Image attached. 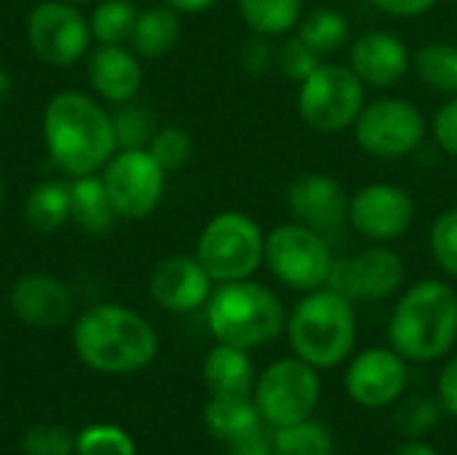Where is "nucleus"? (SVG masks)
<instances>
[{
	"label": "nucleus",
	"instance_id": "c9c22d12",
	"mask_svg": "<svg viewBox=\"0 0 457 455\" xmlns=\"http://www.w3.org/2000/svg\"><path fill=\"white\" fill-rule=\"evenodd\" d=\"M439 418H442V402L431 397H410L396 410V426L410 440H418L426 432H431L439 424Z\"/></svg>",
	"mask_w": 457,
	"mask_h": 455
},
{
	"label": "nucleus",
	"instance_id": "423d86ee",
	"mask_svg": "<svg viewBox=\"0 0 457 455\" xmlns=\"http://www.w3.org/2000/svg\"><path fill=\"white\" fill-rule=\"evenodd\" d=\"M193 255L214 284L252 279L265 260V231L249 212L225 209L201 228Z\"/></svg>",
	"mask_w": 457,
	"mask_h": 455
},
{
	"label": "nucleus",
	"instance_id": "c756f323",
	"mask_svg": "<svg viewBox=\"0 0 457 455\" xmlns=\"http://www.w3.org/2000/svg\"><path fill=\"white\" fill-rule=\"evenodd\" d=\"M137 13L139 11H137L134 0H96L94 11L88 16L91 38L104 46L129 40Z\"/></svg>",
	"mask_w": 457,
	"mask_h": 455
},
{
	"label": "nucleus",
	"instance_id": "2eb2a0df",
	"mask_svg": "<svg viewBox=\"0 0 457 455\" xmlns=\"http://www.w3.org/2000/svg\"><path fill=\"white\" fill-rule=\"evenodd\" d=\"M284 206L295 223L313 228L332 241L348 228L351 193L327 172H300L284 188Z\"/></svg>",
	"mask_w": 457,
	"mask_h": 455
},
{
	"label": "nucleus",
	"instance_id": "ea45409f",
	"mask_svg": "<svg viewBox=\"0 0 457 455\" xmlns=\"http://www.w3.org/2000/svg\"><path fill=\"white\" fill-rule=\"evenodd\" d=\"M370 3L391 19H418L439 5V0H370Z\"/></svg>",
	"mask_w": 457,
	"mask_h": 455
},
{
	"label": "nucleus",
	"instance_id": "f3484780",
	"mask_svg": "<svg viewBox=\"0 0 457 455\" xmlns=\"http://www.w3.org/2000/svg\"><path fill=\"white\" fill-rule=\"evenodd\" d=\"M348 67L367 88H394L412 70V51L391 29H364L348 43Z\"/></svg>",
	"mask_w": 457,
	"mask_h": 455
},
{
	"label": "nucleus",
	"instance_id": "a18cd8bd",
	"mask_svg": "<svg viewBox=\"0 0 457 455\" xmlns=\"http://www.w3.org/2000/svg\"><path fill=\"white\" fill-rule=\"evenodd\" d=\"M11 88H13V80H11V75L0 67V105L8 99V94H11Z\"/></svg>",
	"mask_w": 457,
	"mask_h": 455
},
{
	"label": "nucleus",
	"instance_id": "2f4dec72",
	"mask_svg": "<svg viewBox=\"0 0 457 455\" xmlns=\"http://www.w3.org/2000/svg\"><path fill=\"white\" fill-rule=\"evenodd\" d=\"M112 115V129H115V139H118V150L123 147H147L153 134H155V118L150 115V110L145 105L123 102L118 105Z\"/></svg>",
	"mask_w": 457,
	"mask_h": 455
},
{
	"label": "nucleus",
	"instance_id": "393cba45",
	"mask_svg": "<svg viewBox=\"0 0 457 455\" xmlns=\"http://www.w3.org/2000/svg\"><path fill=\"white\" fill-rule=\"evenodd\" d=\"M236 8L252 35L278 40L297 29L305 0H236Z\"/></svg>",
	"mask_w": 457,
	"mask_h": 455
},
{
	"label": "nucleus",
	"instance_id": "9b49d317",
	"mask_svg": "<svg viewBox=\"0 0 457 455\" xmlns=\"http://www.w3.org/2000/svg\"><path fill=\"white\" fill-rule=\"evenodd\" d=\"M102 180L112 209L123 220L150 217L166 190V172L147 147H123L104 164Z\"/></svg>",
	"mask_w": 457,
	"mask_h": 455
},
{
	"label": "nucleus",
	"instance_id": "dca6fc26",
	"mask_svg": "<svg viewBox=\"0 0 457 455\" xmlns=\"http://www.w3.org/2000/svg\"><path fill=\"white\" fill-rule=\"evenodd\" d=\"M407 359L391 346H372L356 354L345 370L348 397L367 410H383L402 400L407 389Z\"/></svg>",
	"mask_w": 457,
	"mask_h": 455
},
{
	"label": "nucleus",
	"instance_id": "39448f33",
	"mask_svg": "<svg viewBox=\"0 0 457 455\" xmlns=\"http://www.w3.org/2000/svg\"><path fill=\"white\" fill-rule=\"evenodd\" d=\"M204 308L214 341L246 351L273 343L287 330L281 298L254 279L217 284Z\"/></svg>",
	"mask_w": 457,
	"mask_h": 455
},
{
	"label": "nucleus",
	"instance_id": "de8ad7c7",
	"mask_svg": "<svg viewBox=\"0 0 457 455\" xmlns=\"http://www.w3.org/2000/svg\"><path fill=\"white\" fill-rule=\"evenodd\" d=\"M67 3H72V5H88V3H96V0H67Z\"/></svg>",
	"mask_w": 457,
	"mask_h": 455
},
{
	"label": "nucleus",
	"instance_id": "4468645a",
	"mask_svg": "<svg viewBox=\"0 0 457 455\" xmlns=\"http://www.w3.org/2000/svg\"><path fill=\"white\" fill-rule=\"evenodd\" d=\"M407 279L404 257L394 244H367L335 263L329 287L340 290L345 298L356 300H388L402 292Z\"/></svg>",
	"mask_w": 457,
	"mask_h": 455
},
{
	"label": "nucleus",
	"instance_id": "20e7f679",
	"mask_svg": "<svg viewBox=\"0 0 457 455\" xmlns=\"http://www.w3.org/2000/svg\"><path fill=\"white\" fill-rule=\"evenodd\" d=\"M287 338L292 354L316 370L343 365L356 346V311L353 300L335 287L303 292L287 314Z\"/></svg>",
	"mask_w": 457,
	"mask_h": 455
},
{
	"label": "nucleus",
	"instance_id": "aec40b11",
	"mask_svg": "<svg viewBox=\"0 0 457 455\" xmlns=\"http://www.w3.org/2000/svg\"><path fill=\"white\" fill-rule=\"evenodd\" d=\"M88 86L104 102H131L142 86V64L137 54L123 48L120 43H99V48L88 59Z\"/></svg>",
	"mask_w": 457,
	"mask_h": 455
},
{
	"label": "nucleus",
	"instance_id": "6ab92c4d",
	"mask_svg": "<svg viewBox=\"0 0 457 455\" xmlns=\"http://www.w3.org/2000/svg\"><path fill=\"white\" fill-rule=\"evenodd\" d=\"M11 311L19 322L40 330L59 327L72 314V295L64 282L51 274H24L11 284Z\"/></svg>",
	"mask_w": 457,
	"mask_h": 455
},
{
	"label": "nucleus",
	"instance_id": "9d476101",
	"mask_svg": "<svg viewBox=\"0 0 457 455\" xmlns=\"http://www.w3.org/2000/svg\"><path fill=\"white\" fill-rule=\"evenodd\" d=\"M319 394L321 383L316 367L295 354L281 357L270 362L262 373H257V383L252 392L260 418L270 429L311 418L319 405Z\"/></svg>",
	"mask_w": 457,
	"mask_h": 455
},
{
	"label": "nucleus",
	"instance_id": "a19ab883",
	"mask_svg": "<svg viewBox=\"0 0 457 455\" xmlns=\"http://www.w3.org/2000/svg\"><path fill=\"white\" fill-rule=\"evenodd\" d=\"M436 394L442 402V410L457 418V354L450 357L439 373V383H436Z\"/></svg>",
	"mask_w": 457,
	"mask_h": 455
},
{
	"label": "nucleus",
	"instance_id": "49530a36",
	"mask_svg": "<svg viewBox=\"0 0 457 455\" xmlns=\"http://www.w3.org/2000/svg\"><path fill=\"white\" fill-rule=\"evenodd\" d=\"M3 198H5V180H3V174H0V204H3Z\"/></svg>",
	"mask_w": 457,
	"mask_h": 455
},
{
	"label": "nucleus",
	"instance_id": "c03bdc74",
	"mask_svg": "<svg viewBox=\"0 0 457 455\" xmlns=\"http://www.w3.org/2000/svg\"><path fill=\"white\" fill-rule=\"evenodd\" d=\"M391 455H439L431 445L420 442V440H410V442H402Z\"/></svg>",
	"mask_w": 457,
	"mask_h": 455
},
{
	"label": "nucleus",
	"instance_id": "37998d69",
	"mask_svg": "<svg viewBox=\"0 0 457 455\" xmlns=\"http://www.w3.org/2000/svg\"><path fill=\"white\" fill-rule=\"evenodd\" d=\"M161 3L174 8L177 13H204V11L214 8L220 0H161Z\"/></svg>",
	"mask_w": 457,
	"mask_h": 455
},
{
	"label": "nucleus",
	"instance_id": "412c9836",
	"mask_svg": "<svg viewBox=\"0 0 457 455\" xmlns=\"http://www.w3.org/2000/svg\"><path fill=\"white\" fill-rule=\"evenodd\" d=\"M204 424L206 432L222 445H230L265 426L252 394H212L204 408Z\"/></svg>",
	"mask_w": 457,
	"mask_h": 455
},
{
	"label": "nucleus",
	"instance_id": "ddd939ff",
	"mask_svg": "<svg viewBox=\"0 0 457 455\" xmlns=\"http://www.w3.org/2000/svg\"><path fill=\"white\" fill-rule=\"evenodd\" d=\"M27 43L40 62L70 67L88 51V16L67 0H43L27 16Z\"/></svg>",
	"mask_w": 457,
	"mask_h": 455
},
{
	"label": "nucleus",
	"instance_id": "79ce46f5",
	"mask_svg": "<svg viewBox=\"0 0 457 455\" xmlns=\"http://www.w3.org/2000/svg\"><path fill=\"white\" fill-rule=\"evenodd\" d=\"M228 455H273V437L265 432V426H260L257 432L225 445Z\"/></svg>",
	"mask_w": 457,
	"mask_h": 455
},
{
	"label": "nucleus",
	"instance_id": "b1692460",
	"mask_svg": "<svg viewBox=\"0 0 457 455\" xmlns=\"http://www.w3.org/2000/svg\"><path fill=\"white\" fill-rule=\"evenodd\" d=\"M182 13H177L169 5H153L137 13V21L131 27L129 43L137 56L145 59H158L166 56L169 51L177 48L182 38Z\"/></svg>",
	"mask_w": 457,
	"mask_h": 455
},
{
	"label": "nucleus",
	"instance_id": "0eeeda50",
	"mask_svg": "<svg viewBox=\"0 0 457 455\" xmlns=\"http://www.w3.org/2000/svg\"><path fill=\"white\" fill-rule=\"evenodd\" d=\"M332 241L313 228L287 220L265 233V260L268 274L292 292H313L327 287L335 271Z\"/></svg>",
	"mask_w": 457,
	"mask_h": 455
},
{
	"label": "nucleus",
	"instance_id": "f03ea898",
	"mask_svg": "<svg viewBox=\"0 0 457 455\" xmlns=\"http://www.w3.org/2000/svg\"><path fill=\"white\" fill-rule=\"evenodd\" d=\"M388 346L407 362H436L457 341V290L445 279H420L394 303Z\"/></svg>",
	"mask_w": 457,
	"mask_h": 455
},
{
	"label": "nucleus",
	"instance_id": "6e6552de",
	"mask_svg": "<svg viewBox=\"0 0 457 455\" xmlns=\"http://www.w3.org/2000/svg\"><path fill=\"white\" fill-rule=\"evenodd\" d=\"M367 102V86L348 64L321 62L305 80L297 83V115L316 134L348 131Z\"/></svg>",
	"mask_w": 457,
	"mask_h": 455
},
{
	"label": "nucleus",
	"instance_id": "4c0bfd02",
	"mask_svg": "<svg viewBox=\"0 0 457 455\" xmlns=\"http://www.w3.org/2000/svg\"><path fill=\"white\" fill-rule=\"evenodd\" d=\"M428 134L447 158H457V97H447L436 107L428 121Z\"/></svg>",
	"mask_w": 457,
	"mask_h": 455
},
{
	"label": "nucleus",
	"instance_id": "a211bd4d",
	"mask_svg": "<svg viewBox=\"0 0 457 455\" xmlns=\"http://www.w3.org/2000/svg\"><path fill=\"white\" fill-rule=\"evenodd\" d=\"M147 287L161 308L171 314H190L206 306L214 279L195 255H169L153 268Z\"/></svg>",
	"mask_w": 457,
	"mask_h": 455
},
{
	"label": "nucleus",
	"instance_id": "58836bf2",
	"mask_svg": "<svg viewBox=\"0 0 457 455\" xmlns=\"http://www.w3.org/2000/svg\"><path fill=\"white\" fill-rule=\"evenodd\" d=\"M273 38H262V35H252L246 43H241V70L246 75H268L276 70V43H270Z\"/></svg>",
	"mask_w": 457,
	"mask_h": 455
},
{
	"label": "nucleus",
	"instance_id": "f8f14e48",
	"mask_svg": "<svg viewBox=\"0 0 457 455\" xmlns=\"http://www.w3.org/2000/svg\"><path fill=\"white\" fill-rule=\"evenodd\" d=\"M418 217L412 193L396 182H367L351 196L348 228L367 244H396L402 241Z\"/></svg>",
	"mask_w": 457,
	"mask_h": 455
},
{
	"label": "nucleus",
	"instance_id": "bb28decb",
	"mask_svg": "<svg viewBox=\"0 0 457 455\" xmlns=\"http://www.w3.org/2000/svg\"><path fill=\"white\" fill-rule=\"evenodd\" d=\"M24 220L35 233H54L70 223V182L43 180L24 198Z\"/></svg>",
	"mask_w": 457,
	"mask_h": 455
},
{
	"label": "nucleus",
	"instance_id": "cd10ccee",
	"mask_svg": "<svg viewBox=\"0 0 457 455\" xmlns=\"http://www.w3.org/2000/svg\"><path fill=\"white\" fill-rule=\"evenodd\" d=\"M412 70L418 80L434 94L457 97V43L428 40L412 54Z\"/></svg>",
	"mask_w": 457,
	"mask_h": 455
},
{
	"label": "nucleus",
	"instance_id": "473e14b6",
	"mask_svg": "<svg viewBox=\"0 0 457 455\" xmlns=\"http://www.w3.org/2000/svg\"><path fill=\"white\" fill-rule=\"evenodd\" d=\"M321 62L324 59L297 32H289L276 40V72L287 80H305Z\"/></svg>",
	"mask_w": 457,
	"mask_h": 455
},
{
	"label": "nucleus",
	"instance_id": "c85d7f7f",
	"mask_svg": "<svg viewBox=\"0 0 457 455\" xmlns=\"http://www.w3.org/2000/svg\"><path fill=\"white\" fill-rule=\"evenodd\" d=\"M273 455H335V442L327 426L305 418L273 429Z\"/></svg>",
	"mask_w": 457,
	"mask_h": 455
},
{
	"label": "nucleus",
	"instance_id": "1a4fd4ad",
	"mask_svg": "<svg viewBox=\"0 0 457 455\" xmlns=\"http://www.w3.org/2000/svg\"><path fill=\"white\" fill-rule=\"evenodd\" d=\"M351 131L359 150L370 158L402 161L420 150L428 137V121L415 102L383 94L364 102Z\"/></svg>",
	"mask_w": 457,
	"mask_h": 455
},
{
	"label": "nucleus",
	"instance_id": "f704fd0d",
	"mask_svg": "<svg viewBox=\"0 0 457 455\" xmlns=\"http://www.w3.org/2000/svg\"><path fill=\"white\" fill-rule=\"evenodd\" d=\"M75 455H137V451L123 429L99 424L75 437Z\"/></svg>",
	"mask_w": 457,
	"mask_h": 455
},
{
	"label": "nucleus",
	"instance_id": "f257e3e1",
	"mask_svg": "<svg viewBox=\"0 0 457 455\" xmlns=\"http://www.w3.org/2000/svg\"><path fill=\"white\" fill-rule=\"evenodd\" d=\"M43 142L51 164L70 180L99 174L118 150L112 115L80 91H62L48 99Z\"/></svg>",
	"mask_w": 457,
	"mask_h": 455
},
{
	"label": "nucleus",
	"instance_id": "72a5a7b5",
	"mask_svg": "<svg viewBox=\"0 0 457 455\" xmlns=\"http://www.w3.org/2000/svg\"><path fill=\"white\" fill-rule=\"evenodd\" d=\"M147 150L153 153V158L163 166L166 174L171 172H179L190 156H193V137L187 129L177 126V123H169V126H158Z\"/></svg>",
	"mask_w": 457,
	"mask_h": 455
},
{
	"label": "nucleus",
	"instance_id": "4be33fe9",
	"mask_svg": "<svg viewBox=\"0 0 457 455\" xmlns=\"http://www.w3.org/2000/svg\"><path fill=\"white\" fill-rule=\"evenodd\" d=\"M204 386L209 394H252L257 383V370L246 349L217 343L201 367Z\"/></svg>",
	"mask_w": 457,
	"mask_h": 455
},
{
	"label": "nucleus",
	"instance_id": "a878e982",
	"mask_svg": "<svg viewBox=\"0 0 457 455\" xmlns=\"http://www.w3.org/2000/svg\"><path fill=\"white\" fill-rule=\"evenodd\" d=\"M321 59L343 51L351 43V21L343 11L332 5L308 8L295 29Z\"/></svg>",
	"mask_w": 457,
	"mask_h": 455
},
{
	"label": "nucleus",
	"instance_id": "5701e85b",
	"mask_svg": "<svg viewBox=\"0 0 457 455\" xmlns=\"http://www.w3.org/2000/svg\"><path fill=\"white\" fill-rule=\"evenodd\" d=\"M115 220L118 215L99 174L75 177L70 182V223H75L83 233L102 236L112 231Z\"/></svg>",
	"mask_w": 457,
	"mask_h": 455
},
{
	"label": "nucleus",
	"instance_id": "7c9ffc66",
	"mask_svg": "<svg viewBox=\"0 0 457 455\" xmlns=\"http://www.w3.org/2000/svg\"><path fill=\"white\" fill-rule=\"evenodd\" d=\"M428 252L434 265L457 282V204L442 209L428 228Z\"/></svg>",
	"mask_w": 457,
	"mask_h": 455
},
{
	"label": "nucleus",
	"instance_id": "e433bc0d",
	"mask_svg": "<svg viewBox=\"0 0 457 455\" xmlns=\"http://www.w3.org/2000/svg\"><path fill=\"white\" fill-rule=\"evenodd\" d=\"M24 455H72L75 437L56 426H32L21 440Z\"/></svg>",
	"mask_w": 457,
	"mask_h": 455
},
{
	"label": "nucleus",
	"instance_id": "7ed1b4c3",
	"mask_svg": "<svg viewBox=\"0 0 457 455\" xmlns=\"http://www.w3.org/2000/svg\"><path fill=\"white\" fill-rule=\"evenodd\" d=\"M72 349L96 373H137L158 354L153 324L134 308L102 303L83 311L72 327Z\"/></svg>",
	"mask_w": 457,
	"mask_h": 455
}]
</instances>
